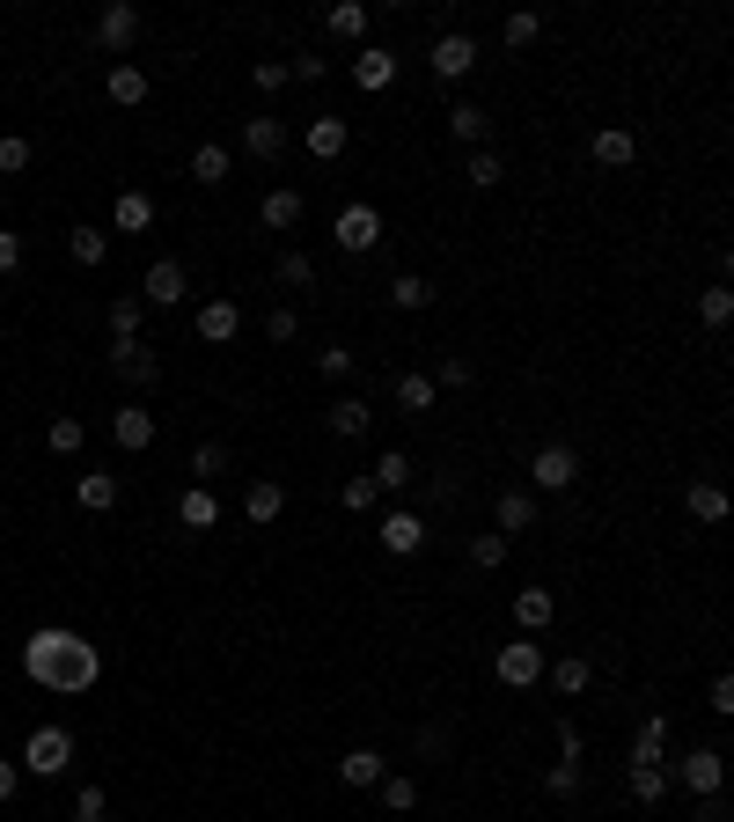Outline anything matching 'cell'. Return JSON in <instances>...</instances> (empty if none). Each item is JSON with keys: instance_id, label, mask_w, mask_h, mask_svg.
Instances as JSON below:
<instances>
[{"instance_id": "obj_1", "label": "cell", "mask_w": 734, "mask_h": 822, "mask_svg": "<svg viewBox=\"0 0 734 822\" xmlns=\"http://www.w3.org/2000/svg\"><path fill=\"white\" fill-rule=\"evenodd\" d=\"M23 676L59 690V698H81V690H96V676H103V647H89V639L67 631V625H45V631L23 639Z\"/></svg>"}, {"instance_id": "obj_2", "label": "cell", "mask_w": 734, "mask_h": 822, "mask_svg": "<svg viewBox=\"0 0 734 822\" xmlns=\"http://www.w3.org/2000/svg\"><path fill=\"white\" fill-rule=\"evenodd\" d=\"M67 764H73V734L67 727H37L23 742V772L30 778H67Z\"/></svg>"}, {"instance_id": "obj_3", "label": "cell", "mask_w": 734, "mask_h": 822, "mask_svg": "<svg viewBox=\"0 0 734 822\" xmlns=\"http://www.w3.org/2000/svg\"><path fill=\"white\" fill-rule=\"evenodd\" d=\"M543 669H551V661H543L537 639H514V647L492 653V676L507 683V690H529V683H543Z\"/></svg>"}, {"instance_id": "obj_4", "label": "cell", "mask_w": 734, "mask_h": 822, "mask_svg": "<svg viewBox=\"0 0 734 822\" xmlns=\"http://www.w3.org/2000/svg\"><path fill=\"white\" fill-rule=\"evenodd\" d=\"M529 478H537V492H573V478H581V456H573L565 441H543L537 456H529Z\"/></svg>"}, {"instance_id": "obj_5", "label": "cell", "mask_w": 734, "mask_h": 822, "mask_svg": "<svg viewBox=\"0 0 734 822\" xmlns=\"http://www.w3.org/2000/svg\"><path fill=\"white\" fill-rule=\"evenodd\" d=\"M184 294H192V272L176 265V258H154V265H147V279H140V301H147V309H176Z\"/></svg>"}, {"instance_id": "obj_6", "label": "cell", "mask_w": 734, "mask_h": 822, "mask_svg": "<svg viewBox=\"0 0 734 822\" xmlns=\"http://www.w3.org/2000/svg\"><path fill=\"white\" fill-rule=\"evenodd\" d=\"M96 45L111 52V59L140 45V8H133V0H111V8L96 15Z\"/></svg>"}, {"instance_id": "obj_7", "label": "cell", "mask_w": 734, "mask_h": 822, "mask_svg": "<svg viewBox=\"0 0 734 822\" xmlns=\"http://www.w3.org/2000/svg\"><path fill=\"white\" fill-rule=\"evenodd\" d=\"M426 67H434L440 81H463V73L478 67V37H470V30H448V37H434V52H426Z\"/></svg>"}, {"instance_id": "obj_8", "label": "cell", "mask_w": 734, "mask_h": 822, "mask_svg": "<svg viewBox=\"0 0 734 822\" xmlns=\"http://www.w3.org/2000/svg\"><path fill=\"white\" fill-rule=\"evenodd\" d=\"M661 772L676 778V786H690L698 800H706V794H720V750H684L676 764H661Z\"/></svg>"}, {"instance_id": "obj_9", "label": "cell", "mask_w": 734, "mask_h": 822, "mask_svg": "<svg viewBox=\"0 0 734 822\" xmlns=\"http://www.w3.org/2000/svg\"><path fill=\"white\" fill-rule=\"evenodd\" d=\"M375 242H382V214H375V206H345L339 214V250L345 258H367Z\"/></svg>"}, {"instance_id": "obj_10", "label": "cell", "mask_w": 734, "mask_h": 822, "mask_svg": "<svg viewBox=\"0 0 734 822\" xmlns=\"http://www.w3.org/2000/svg\"><path fill=\"white\" fill-rule=\"evenodd\" d=\"M111 367H118V375H125L133 389H147L154 375H162V361H154V345H140V339H118V345H111Z\"/></svg>"}, {"instance_id": "obj_11", "label": "cell", "mask_w": 734, "mask_h": 822, "mask_svg": "<svg viewBox=\"0 0 734 822\" xmlns=\"http://www.w3.org/2000/svg\"><path fill=\"white\" fill-rule=\"evenodd\" d=\"M375 536H382V551L412 558L418 544H426V522H418V514H404V507H397V514H382V529H375Z\"/></svg>"}, {"instance_id": "obj_12", "label": "cell", "mask_w": 734, "mask_h": 822, "mask_svg": "<svg viewBox=\"0 0 734 822\" xmlns=\"http://www.w3.org/2000/svg\"><path fill=\"white\" fill-rule=\"evenodd\" d=\"M339 778L367 794V786H382V778H390V756H382V750H345L339 756Z\"/></svg>"}, {"instance_id": "obj_13", "label": "cell", "mask_w": 734, "mask_h": 822, "mask_svg": "<svg viewBox=\"0 0 734 822\" xmlns=\"http://www.w3.org/2000/svg\"><path fill=\"white\" fill-rule=\"evenodd\" d=\"M257 220H265L272 236L301 228V192H294V184H272V192H265V206H257Z\"/></svg>"}, {"instance_id": "obj_14", "label": "cell", "mask_w": 734, "mask_h": 822, "mask_svg": "<svg viewBox=\"0 0 734 822\" xmlns=\"http://www.w3.org/2000/svg\"><path fill=\"white\" fill-rule=\"evenodd\" d=\"M236 331H243V309H236L228 294L198 309V339H206V345H228V339H236Z\"/></svg>"}, {"instance_id": "obj_15", "label": "cell", "mask_w": 734, "mask_h": 822, "mask_svg": "<svg viewBox=\"0 0 734 822\" xmlns=\"http://www.w3.org/2000/svg\"><path fill=\"white\" fill-rule=\"evenodd\" d=\"M103 96L118 103V111H133V103H147V73L133 67V59H118V67L103 73Z\"/></svg>"}, {"instance_id": "obj_16", "label": "cell", "mask_w": 734, "mask_h": 822, "mask_svg": "<svg viewBox=\"0 0 734 822\" xmlns=\"http://www.w3.org/2000/svg\"><path fill=\"white\" fill-rule=\"evenodd\" d=\"M111 441H118V448H133V456H140L147 441H154V411H147V404H125L118 419H111Z\"/></svg>"}, {"instance_id": "obj_17", "label": "cell", "mask_w": 734, "mask_h": 822, "mask_svg": "<svg viewBox=\"0 0 734 822\" xmlns=\"http://www.w3.org/2000/svg\"><path fill=\"white\" fill-rule=\"evenodd\" d=\"M301 140H309V155H317V162H339L345 140H353V125H345V118H309V133H301Z\"/></svg>"}, {"instance_id": "obj_18", "label": "cell", "mask_w": 734, "mask_h": 822, "mask_svg": "<svg viewBox=\"0 0 734 822\" xmlns=\"http://www.w3.org/2000/svg\"><path fill=\"white\" fill-rule=\"evenodd\" d=\"M632 155H639V140L624 125H603V133H595V170H632Z\"/></svg>"}, {"instance_id": "obj_19", "label": "cell", "mask_w": 734, "mask_h": 822, "mask_svg": "<svg viewBox=\"0 0 734 822\" xmlns=\"http://www.w3.org/2000/svg\"><path fill=\"white\" fill-rule=\"evenodd\" d=\"M492 522H500V536L537 529V492H500V507H492Z\"/></svg>"}, {"instance_id": "obj_20", "label": "cell", "mask_w": 734, "mask_h": 822, "mask_svg": "<svg viewBox=\"0 0 734 822\" xmlns=\"http://www.w3.org/2000/svg\"><path fill=\"white\" fill-rule=\"evenodd\" d=\"M279 507H287V492H279V478H257V484L243 492V514L257 522V529H272V522H279Z\"/></svg>"}, {"instance_id": "obj_21", "label": "cell", "mask_w": 734, "mask_h": 822, "mask_svg": "<svg viewBox=\"0 0 734 822\" xmlns=\"http://www.w3.org/2000/svg\"><path fill=\"white\" fill-rule=\"evenodd\" d=\"M243 147L257 155V162H279V155H287V125H279V118H250L243 125Z\"/></svg>"}, {"instance_id": "obj_22", "label": "cell", "mask_w": 734, "mask_h": 822, "mask_svg": "<svg viewBox=\"0 0 734 822\" xmlns=\"http://www.w3.org/2000/svg\"><path fill=\"white\" fill-rule=\"evenodd\" d=\"M176 522H184V529H214V522H220V500H214V484H192V492L176 500Z\"/></svg>"}, {"instance_id": "obj_23", "label": "cell", "mask_w": 734, "mask_h": 822, "mask_svg": "<svg viewBox=\"0 0 734 822\" xmlns=\"http://www.w3.org/2000/svg\"><path fill=\"white\" fill-rule=\"evenodd\" d=\"M551 617H559L551 587H521V595H514V625H521V631H543Z\"/></svg>"}, {"instance_id": "obj_24", "label": "cell", "mask_w": 734, "mask_h": 822, "mask_svg": "<svg viewBox=\"0 0 734 822\" xmlns=\"http://www.w3.org/2000/svg\"><path fill=\"white\" fill-rule=\"evenodd\" d=\"M353 81H360V89H390V81H397V52L367 45L360 59H353Z\"/></svg>"}, {"instance_id": "obj_25", "label": "cell", "mask_w": 734, "mask_h": 822, "mask_svg": "<svg viewBox=\"0 0 734 822\" xmlns=\"http://www.w3.org/2000/svg\"><path fill=\"white\" fill-rule=\"evenodd\" d=\"M367 426H375V404H360V397H339V404H331V434L339 441H360Z\"/></svg>"}, {"instance_id": "obj_26", "label": "cell", "mask_w": 734, "mask_h": 822, "mask_svg": "<svg viewBox=\"0 0 734 822\" xmlns=\"http://www.w3.org/2000/svg\"><path fill=\"white\" fill-rule=\"evenodd\" d=\"M111 228H118V236H140V228H154V206H147V192H118V206H111Z\"/></svg>"}, {"instance_id": "obj_27", "label": "cell", "mask_w": 734, "mask_h": 822, "mask_svg": "<svg viewBox=\"0 0 734 822\" xmlns=\"http://www.w3.org/2000/svg\"><path fill=\"white\" fill-rule=\"evenodd\" d=\"M73 500H81L89 514H111L118 507V478H111V470H89V478L73 484Z\"/></svg>"}, {"instance_id": "obj_28", "label": "cell", "mask_w": 734, "mask_h": 822, "mask_svg": "<svg viewBox=\"0 0 734 822\" xmlns=\"http://www.w3.org/2000/svg\"><path fill=\"white\" fill-rule=\"evenodd\" d=\"M367 478H375V492H404L418 470H412V456H404V448H390V456H375V470H367Z\"/></svg>"}, {"instance_id": "obj_29", "label": "cell", "mask_w": 734, "mask_h": 822, "mask_svg": "<svg viewBox=\"0 0 734 822\" xmlns=\"http://www.w3.org/2000/svg\"><path fill=\"white\" fill-rule=\"evenodd\" d=\"M448 133H456L463 147H485L492 140V118L478 111V103H456V111H448Z\"/></svg>"}, {"instance_id": "obj_30", "label": "cell", "mask_w": 734, "mask_h": 822, "mask_svg": "<svg viewBox=\"0 0 734 822\" xmlns=\"http://www.w3.org/2000/svg\"><path fill=\"white\" fill-rule=\"evenodd\" d=\"M543 676H551V683H559V690H565V698H581V690H587V683H595V661H581V653H565V661H551V669H543Z\"/></svg>"}, {"instance_id": "obj_31", "label": "cell", "mask_w": 734, "mask_h": 822, "mask_svg": "<svg viewBox=\"0 0 734 822\" xmlns=\"http://www.w3.org/2000/svg\"><path fill=\"white\" fill-rule=\"evenodd\" d=\"M81 441H89V426H81L73 411H59V419L45 426V448H51V456H81Z\"/></svg>"}, {"instance_id": "obj_32", "label": "cell", "mask_w": 734, "mask_h": 822, "mask_svg": "<svg viewBox=\"0 0 734 822\" xmlns=\"http://www.w3.org/2000/svg\"><path fill=\"white\" fill-rule=\"evenodd\" d=\"M661 750H668V720H639V734H632V764H661Z\"/></svg>"}, {"instance_id": "obj_33", "label": "cell", "mask_w": 734, "mask_h": 822, "mask_svg": "<svg viewBox=\"0 0 734 822\" xmlns=\"http://www.w3.org/2000/svg\"><path fill=\"white\" fill-rule=\"evenodd\" d=\"M67 250H73V265H103V258H111V236H103V228H67Z\"/></svg>"}, {"instance_id": "obj_34", "label": "cell", "mask_w": 734, "mask_h": 822, "mask_svg": "<svg viewBox=\"0 0 734 822\" xmlns=\"http://www.w3.org/2000/svg\"><path fill=\"white\" fill-rule=\"evenodd\" d=\"M375 794H382V808H390V815H412V808H418V778L390 772V778H382V786H375Z\"/></svg>"}, {"instance_id": "obj_35", "label": "cell", "mask_w": 734, "mask_h": 822, "mask_svg": "<svg viewBox=\"0 0 734 822\" xmlns=\"http://www.w3.org/2000/svg\"><path fill=\"white\" fill-rule=\"evenodd\" d=\"M690 514H698V522H727V492H720L712 478H698L690 484Z\"/></svg>"}, {"instance_id": "obj_36", "label": "cell", "mask_w": 734, "mask_h": 822, "mask_svg": "<svg viewBox=\"0 0 734 822\" xmlns=\"http://www.w3.org/2000/svg\"><path fill=\"white\" fill-rule=\"evenodd\" d=\"M463 176H470V184H478V192H492V184H500V176H507V162H500V155H492V147H470Z\"/></svg>"}, {"instance_id": "obj_37", "label": "cell", "mask_w": 734, "mask_h": 822, "mask_svg": "<svg viewBox=\"0 0 734 822\" xmlns=\"http://www.w3.org/2000/svg\"><path fill=\"white\" fill-rule=\"evenodd\" d=\"M192 176L198 184H228V147H214V140L192 147Z\"/></svg>"}, {"instance_id": "obj_38", "label": "cell", "mask_w": 734, "mask_h": 822, "mask_svg": "<svg viewBox=\"0 0 734 822\" xmlns=\"http://www.w3.org/2000/svg\"><path fill=\"white\" fill-rule=\"evenodd\" d=\"M434 397H440L434 375H397V404L404 411H434Z\"/></svg>"}, {"instance_id": "obj_39", "label": "cell", "mask_w": 734, "mask_h": 822, "mask_svg": "<svg viewBox=\"0 0 734 822\" xmlns=\"http://www.w3.org/2000/svg\"><path fill=\"white\" fill-rule=\"evenodd\" d=\"M220 470H228V448H220V441H198L192 448V484H214Z\"/></svg>"}, {"instance_id": "obj_40", "label": "cell", "mask_w": 734, "mask_h": 822, "mask_svg": "<svg viewBox=\"0 0 734 822\" xmlns=\"http://www.w3.org/2000/svg\"><path fill=\"white\" fill-rule=\"evenodd\" d=\"M279 287H317V258H301V250H279Z\"/></svg>"}, {"instance_id": "obj_41", "label": "cell", "mask_w": 734, "mask_h": 822, "mask_svg": "<svg viewBox=\"0 0 734 822\" xmlns=\"http://www.w3.org/2000/svg\"><path fill=\"white\" fill-rule=\"evenodd\" d=\"M661 794H668V772H661V764H632V800L639 808H654Z\"/></svg>"}, {"instance_id": "obj_42", "label": "cell", "mask_w": 734, "mask_h": 822, "mask_svg": "<svg viewBox=\"0 0 734 822\" xmlns=\"http://www.w3.org/2000/svg\"><path fill=\"white\" fill-rule=\"evenodd\" d=\"M140 316H147V301L118 294V301H111V339H140Z\"/></svg>"}, {"instance_id": "obj_43", "label": "cell", "mask_w": 734, "mask_h": 822, "mask_svg": "<svg viewBox=\"0 0 734 822\" xmlns=\"http://www.w3.org/2000/svg\"><path fill=\"white\" fill-rule=\"evenodd\" d=\"M390 301H397V309H426V301H434V287H426L418 272H397V279H390Z\"/></svg>"}, {"instance_id": "obj_44", "label": "cell", "mask_w": 734, "mask_h": 822, "mask_svg": "<svg viewBox=\"0 0 734 822\" xmlns=\"http://www.w3.org/2000/svg\"><path fill=\"white\" fill-rule=\"evenodd\" d=\"M543 794H551V800H573V794H581V764H573V756H559V764L543 772Z\"/></svg>"}, {"instance_id": "obj_45", "label": "cell", "mask_w": 734, "mask_h": 822, "mask_svg": "<svg viewBox=\"0 0 734 822\" xmlns=\"http://www.w3.org/2000/svg\"><path fill=\"white\" fill-rule=\"evenodd\" d=\"M500 558H507V536H500V529L470 536V566H478V573H492V566H500Z\"/></svg>"}, {"instance_id": "obj_46", "label": "cell", "mask_w": 734, "mask_h": 822, "mask_svg": "<svg viewBox=\"0 0 734 822\" xmlns=\"http://www.w3.org/2000/svg\"><path fill=\"white\" fill-rule=\"evenodd\" d=\"M331 37H367V8L360 0H339V8H331Z\"/></svg>"}, {"instance_id": "obj_47", "label": "cell", "mask_w": 734, "mask_h": 822, "mask_svg": "<svg viewBox=\"0 0 734 822\" xmlns=\"http://www.w3.org/2000/svg\"><path fill=\"white\" fill-rule=\"evenodd\" d=\"M698 316H706L712 331H727V323H734V294H727V287H712V294H698Z\"/></svg>"}, {"instance_id": "obj_48", "label": "cell", "mask_w": 734, "mask_h": 822, "mask_svg": "<svg viewBox=\"0 0 734 822\" xmlns=\"http://www.w3.org/2000/svg\"><path fill=\"white\" fill-rule=\"evenodd\" d=\"M30 170V140L23 133H0V176H23Z\"/></svg>"}, {"instance_id": "obj_49", "label": "cell", "mask_w": 734, "mask_h": 822, "mask_svg": "<svg viewBox=\"0 0 734 822\" xmlns=\"http://www.w3.org/2000/svg\"><path fill=\"white\" fill-rule=\"evenodd\" d=\"M543 37V15H529V8H521V15H507V45L521 52V45H537Z\"/></svg>"}, {"instance_id": "obj_50", "label": "cell", "mask_w": 734, "mask_h": 822, "mask_svg": "<svg viewBox=\"0 0 734 822\" xmlns=\"http://www.w3.org/2000/svg\"><path fill=\"white\" fill-rule=\"evenodd\" d=\"M339 500H345V507H353V514H367V507H375V500H382V492H375V478H367V470H360V478H345V492H339Z\"/></svg>"}, {"instance_id": "obj_51", "label": "cell", "mask_w": 734, "mask_h": 822, "mask_svg": "<svg viewBox=\"0 0 734 822\" xmlns=\"http://www.w3.org/2000/svg\"><path fill=\"white\" fill-rule=\"evenodd\" d=\"M294 331H301V316H294V309H272L265 316V339L272 345H294Z\"/></svg>"}, {"instance_id": "obj_52", "label": "cell", "mask_w": 734, "mask_h": 822, "mask_svg": "<svg viewBox=\"0 0 734 822\" xmlns=\"http://www.w3.org/2000/svg\"><path fill=\"white\" fill-rule=\"evenodd\" d=\"M470 375H478V367L448 353V361H440V375H434V389H440V383H448V389H470Z\"/></svg>"}, {"instance_id": "obj_53", "label": "cell", "mask_w": 734, "mask_h": 822, "mask_svg": "<svg viewBox=\"0 0 734 822\" xmlns=\"http://www.w3.org/2000/svg\"><path fill=\"white\" fill-rule=\"evenodd\" d=\"M250 81H257V89H287V59H257Z\"/></svg>"}, {"instance_id": "obj_54", "label": "cell", "mask_w": 734, "mask_h": 822, "mask_svg": "<svg viewBox=\"0 0 734 822\" xmlns=\"http://www.w3.org/2000/svg\"><path fill=\"white\" fill-rule=\"evenodd\" d=\"M317 375H331V383H339V375H353V353H345V345H331V353H317Z\"/></svg>"}, {"instance_id": "obj_55", "label": "cell", "mask_w": 734, "mask_h": 822, "mask_svg": "<svg viewBox=\"0 0 734 822\" xmlns=\"http://www.w3.org/2000/svg\"><path fill=\"white\" fill-rule=\"evenodd\" d=\"M712 712H720V720L734 712V676H712Z\"/></svg>"}, {"instance_id": "obj_56", "label": "cell", "mask_w": 734, "mask_h": 822, "mask_svg": "<svg viewBox=\"0 0 734 822\" xmlns=\"http://www.w3.org/2000/svg\"><path fill=\"white\" fill-rule=\"evenodd\" d=\"M23 265V236H8V228H0V272H15Z\"/></svg>"}, {"instance_id": "obj_57", "label": "cell", "mask_w": 734, "mask_h": 822, "mask_svg": "<svg viewBox=\"0 0 734 822\" xmlns=\"http://www.w3.org/2000/svg\"><path fill=\"white\" fill-rule=\"evenodd\" d=\"M73 815H103V786H81V794H73Z\"/></svg>"}, {"instance_id": "obj_58", "label": "cell", "mask_w": 734, "mask_h": 822, "mask_svg": "<svg viewBox=\"0 0 734 822\" xmlns=\"http://www.w3.org/2000/svg\"><path fill=\"white\" fill-rule=\"evenodd\" d=\"M287 73H301V81H323V73H331V59H309V52H301V59H294Z\"/></svg>"}, {"instance_id": "obj_59", "label": "cell", "mask_w": 734, "mask_h": 822, "mask_svg": "<svg viewBox=\"0 0 734 822\" xmlns=\"http://www.w3.org/2000/svg\"><path fill=\"white\" fill-rule=\"evenodd\" d=\"M15 786H23V764H0V808L15 800Z\"/></svg>"}, {"instance_id": "obj_60", "label": "cell", "mask_w": 734, "mask_h": 822, "mask_svg": "<svg viewBox=\"0 0 734 822\" xmlns=\"http://www.w3.org/2000/svg\"><path fill=\"white\" fill-rule=\"evenodd\" d=\"M698 822H734V815H727V800H720V794H706V808H698Z\"/></svg>"}, {"instance_id": "obj_61", "label": "cell", "mask_w": 734, "mask_h": 822, "mask_svg": "<svg viewBox=\"0 0 734 822\" xmlns=\"http://www.w3.org/2000/svg\"><path fill=\"white\" fill-rule=\"evenodd\" d=\"M73 822H103V815H73Z\"/></svg>"}, {"instance_id": "obj_62", "label": "cell", "mask_w": 734, "mask_h": 822, "mask_svg": "<svg viewBox=\"0 0 734 822\" xmlns=\"http://www.w3.org/2000/svg\"><path fill=\"white\" fill-rule=\"evenodd\" d=\"M0 727H8V720H0Z\"/></svg>"}]
</instances>
